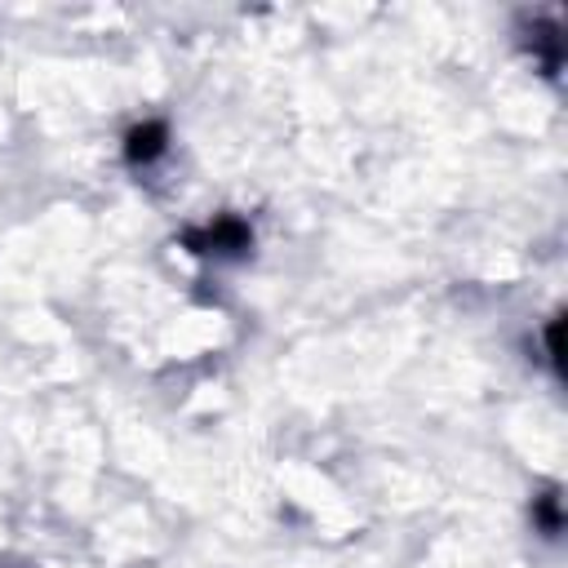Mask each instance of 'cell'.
Listing matches in <instances>:
<instances>
[{
    "instance_id": "6da1fadb",
    "label": "cell",
    "mask_w": 568,
    "mask_h": 568,
    "mask_svg": "<svg viewBox=\"0 0 568 568\" xmlns=\"http://www.w3.org/2000/svg\"><path fill=\"white\" fill-rule=\"evenodd\" d=\"M186 244H191V253L235 257V253H244V248L253 244V231H248V222H240V217H217V222H209V226H200V231H186Z\"/></svg>"
},
{
    "instance_id": "7a4b0ae2",
    "label": "cell",
    "mask_w": 568,
    "mask_h": 568,
    "mask_svg": "<svg viewBox=\"0 0 568 568\" xmlns=\"http://www.w3.org/2000/svg\"><path fill=\"white\" fill-rule=\"evenodd\" d=\"M164 142H169V129H164L160 120H146V124L129 129V138H124V155H129L133 164H146V160H155V155L164 151Z\"/></svg>"
},
{
    "instance_id": "3957f363",
    "label": "cell",
    "mask_w": 568,
    "mask_h": 568,
    "mask_svg": "<svg viewBox=\"0 0 568 568\" xmlns=\"http://www.w3.org/2000/svg\"><path fill=\"white\" fill-rule=\"evenodd\" d=\"M541 524H546V532H559V497L555 493L541 497Z\"/></svg>"
}]
</instances>
